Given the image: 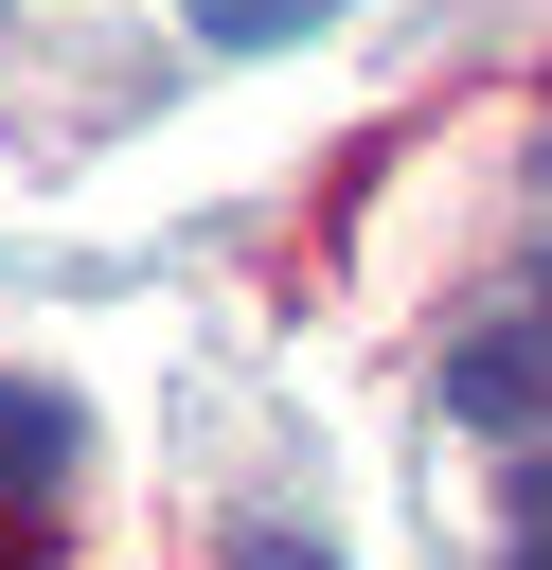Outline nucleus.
I'll list each match as a JSON object with an SVG mask.
<instances>
[{"label":"nucleus","mask_w":552,"mask_h":570,"mask_svg":"<svg viewBox=\"0 0 552 570\" xmlns=\"http://www.w3.org/2000/svg\"><path fill=\"white\" fill-rule=\"evenodd\" d=\"M445 410L463 428H552V303H499L445 338Z\"/></svg>","instance_id":"nucleus-1"},{"label":"nucleus","mask_w":552,"mask_h":570,"mask_svg":"<svg viewBox=\"0 0 552 570\" xmlns=\"http://www.w3.org/2000/svg\"><path fill=\"white\" fill-rule=\"evenodd\" d=\"M53 463H71V392L53 374H0V499H36Z\"/></svg>","instance_id":"nucleus-2"},{"label":"nucleus","mask_w":552,"mask_h":570,"mask_svg":"<svg viewBox=\"0 0 552 570\" xmlns=\"http://www.w3.org/2000/svg\"><path fill=\"white\" fill-rule=\"evenodd\" d=\"M321 18H338V0H196L214 53H285V36H321Z\"/></svg>","instance_id":"nucleus-3"},{"label":"nucleus","mask_w":552,"mask_h":570,"mask_svg":"<svg viewBox=\"0 0 552 570\" xmlns=\"http://www.w3.org/2000/svg\"><path fill=\"white\" fill-rule=\"evenodd\" d=\"M516 552H534V570H552V445H534V463H516Z\"/></svg>","instance_id":"nucleus-4"},{"label":"nucleus","mask_w":552,"mask_h":570,"mask_svg":"<svg viewBox=\"0 0 552 570\" xmlns=\"http://www.w3.org/2000/svg\"><path fill=\"white\" fill-rule=\"evenodd\" d=\"M249 570H338V552H303V534H249Z\"/></svg>","instance_id":"nucleus-5"}]
</instances>
